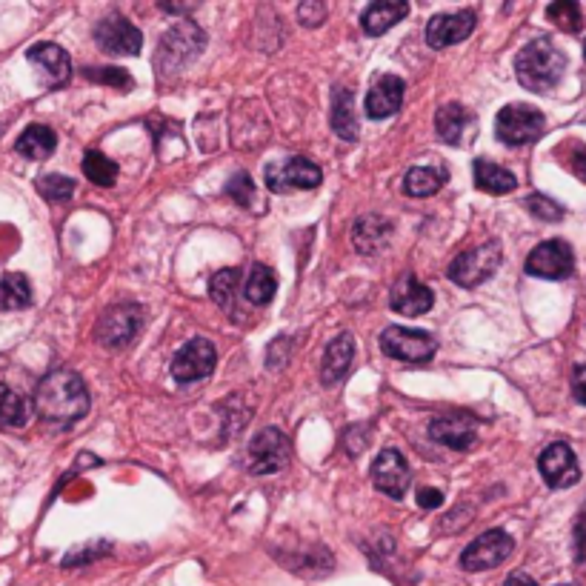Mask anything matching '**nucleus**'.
Masks as SVG:
<instances>
[{
    "label": "nucleus",
    "instance_id": "obj_27",
    "mask_svg": "<svg viewBox=\"0 0 586 586\" xmlns=\"http://www.w3.org/2000/svg\"><path fill=\"white\" fill-rule=\"evenodd\" d=\"M332 129L344 141H358V118L352 106V92L346 86H338L332 95Z\"/></svg>",
    "mask_w": 586,
    "mask_h": 586
},
{
    "label": "nucleus",
    "instance_id": "obj_14",
    "mask_svg": "<svg viewBox=\"0 0 586 586\" xmlns=\"http://www.w3.org/2000/svg\"><path fill=\"white\" fill-rule=\"evenodd\" d=\"M429 435L438 444L449 446V449H458V452H466V449H472V446L478 444V418L469 415V412L438 415L429 424Z\"/></svg>",
    "mask_w": 586,
    "mask_h": 586
},
{
    "label": "nucleus",
    "instance_id": "obj_11",
    "mask_svg": "<svg viewBox=\"0 0 586 586\" xmlns=\"http://www.w3.org/2000/svg\"><path fill=\"white\" fill-rule=\"evenodd\" d=\"M218 364V352L206 338H195L186 346L178 349V355L172 358V378L178 384H195L212 375V369Z\"/></svg>",
    "mask_w": 586,
    "mask_h": 586
},
{
    "label": "nucleus",
    "instance_id": "obj_28",
    "mask_svg": "<svg viewBox=\"0 0 586 586\" xmlns=\"http://www.w3.org/2000/svg\"><path fill=\"white\" fill-rule=\"evenodd\" d=\"M446 169L441 166H415L404 178V192L409 198H429L446 183Z\"/></svg>",
    "mask_w": 586,
    "mask_h": 586
},
{
    "label": "nucleus",
    "instance_id": "obj_23",
    "mask_svg": "<svg viewBox=\"0 0 586 586\" xmlns=\"http://www.w3.org/2000/svg\"><path fill=\"white\" fill-rule=\"evenodd\" d=\"M352 358H355V341H352V335L344 332V335H338L332 344L326 346L324 364H321V381H324V386L338 384L349 372Z\"/></svg>",
    "mask_w": 586,
    "mask_h": 586
},
{
    "label": "nucleus",
    "instance_id": "obj_34",
    "mask_svg": "<svg viewBox=\"0 0 586 586\" xmlns=\"http://www.w3.org/2000/svg\"><path fill=\"white\" fill-rule=\"evenodd\" d=\"M546 18L564 32H581V23H584L581 6L572 3V0H558L552 6H546Z\"/></svg>",
    "mask_w": 586,
    "mask_h": 586
},
{
    "label": "nucleus",
    "instance_id": "obj_19",
    "mask_svg": "<svg viewBox=\"0 0 586 586\" xmlns=\"http://www.w3.org/2000/svg\"><path fill=\"white\" fill-rule=\"evenodd\" d=\"M404 92L406 86L398 75H384V78H378L375 86L369 89V95H366V115H369L372 121L392 118V115L404 106Z\"/></svg>",
    "mask_w": 586,
    "mask_h": 586
},
{
    "label": "nucleus",
    "instance_id": "obj_10",
    "mask_svg": "<svg viewBox=\"0 0 586 586\" xmlns=\"http://www.w3.org/2000/svg\"><path fill=\"white\" fill-rule=\"evenodd\" d=\"M512 549H515V541L506 535L504 529H489L466 546L464 555H461V566L466 572H486V569L504 564L512 555Z\"/></svg>",
    "mask_w": 586,
    "mask_h": 586
},
{
    "label": "nucleus",
    "instance_id": "obj_17",
    "mask_svg": "<svg viewBox=\"0 0 586 586\" xmlns=\"http://www.w3.org/2000/svg\"><path fill=\"white\" fill-rule=\"evenodd\" d=\"M475 12H449V15H435L432 21L426 23V43L432 49H446L452 43L466 41L472 32H475Z\"/></svg>",
    "mask_w": 586,
    "mask_h": 586
},
{
    "label": "nucleus",
    "instance_id": "obj_35",
    "mask_svg": "<svg viewBox=\"0 0 586 586\" xmlns=\"http://www.w3.org/2000/svg\"><path fill=\"white\" fill-rule=\"evenodd\" d=\"M38 192L49 203H63L75 195V181L66 178V175H43L38 181Z\"/></svg>",
    "mask_w": 586,
    "mask_h": 586
},
{
    "label": "nucleus",
    "instance_id": "obj_38",
    "mask_svg": "<svg viewBox=\"0 0 586 586\" xmlns=\"http://www.w3.org/2000/svg\"><path fill=\"white\" fill-rule=\"evenodd\" d=\"M226 195L238 203V206H249V203H252V195H255V186H252L249 172H235L232 181L226 183Z\"/></svg>",
    "mask_w": 586,
    "mask_h": 586
},
{
    "label": "nucleus",
    "instance_id": "obj_44",
    "mask_svg": "<svg viewBox=\"0 0 586 586\" xmlns=\"http://www.w3.org/2000/svg\"><path fill=\"white\" fill-rule=\"evenodd\" d=\"M504 586H538L529 575H524V572H515V575H509L506 578V584Z\"/></svg>",
    "mask_w": 586,
    "mask_h": 586
},
{
    "label": "nucleus",
    "instance_id": "obj_41",
    "mask_svg": "<svg viewBox=\"0 0 586 586\" xmlns=\"http://www.w3.org/2000/svg\"><path fill=\"white\" fill-rule=\"evenodd\" d=\"M572 395H575L578 404L586 406V366H578L572 372Z\"/></svg>",
    "mask_w": 586,
    "mask_h": 586
},
{
    "label": "nucleus",
    "instance_id": "obj_26",
    "mask_svg": "<svg viewBox=\"0 0 586 586\" xmlns=\"http://www.w3.org/2000/svg\"><path fill=\"white\" fill-rule=\"evenodd\" d=\"M475 186L486 195H509L518 186V181L509 169L481 158V161H475Z\"/></svg>",
    "mask_w": 586,
    "mask_h": 586
},
{
    "label": "nucleus",
    "instance_id": "obj_43",
    "mask_svg": "<svg viewBox=\"0 0 586 586\" xmlns=\"http://www.w3.org/2000/svg\"><path fill=\"white\" fill-rule=\"evenodd\" d=\"M418 504L424 506V509H438V506L444 504V495L438 489H421L418 492Z\"/></svg>",
    "mask_w": 586,
    "mask_h": 586
},
{
    "label": "nucleus",
    "instance_id": "obj_42",
    "mask_svg": "<svg viewBox=\"0 0 586 586\" xmlns=\"http://www.w3.org/2000/svg\"><path fill=\"white\" fill-rule=\"evenodd\" d=\"M575 544H578V561H586V504L578 515V526H575Z\"/></svg>",
    "mask_w": 586,
    "mask_h": 586
},
{
    "label": "nucleus",
    "instance_id": "obj_36",
    "mask_svg": "<svg viewBox=\"0 0 586 586\" xmlns=\"http://www.w3.org/2000/svg\"><path fill=\"white\" fill-rule=\"evenodd\" d=\"M83 75L89 81L106 83V86H118V89H132V75L118 66H95V69H83Z\"/></svg>",
    "mask_w": 586,
    "mask_h": 586
},
{
    "label": "nucleus",
    "instance_id": "obj_7",
    "mask_svg": "<svg viewBox=\"0 0 586 586\" xmlns=\"http://www.w3.org/2000/svg\"><path fill=\"white\" fill-rule=\"evenodd\" d=\"M143 326V309L135 304H115L106 309L98 321L95 338L101 341L106 349H121V346L132 344V338H138Z\"/></svg>",
    "mask_w": 586,
    "mask_h": 586
},
{
    "label": "nucleus",
    "instance_id": "obj_15",
    "mask_svg": "<svg viewBox=\"0 0 586 586\" xmlns=\"http://www.w3.org/2000/svg\"><path fill=\"white\" fill-rule=\"evenodd\" d=\"M321 169L306 158H289L283 166H266V186L269 192H289V189H315L321 186Z\"/></svg>",
    "mask_w": 586,
    "mask_h": 586
},
{
    "label": "nucleus",
    "instance_id": "obj_24",
    "mask_svg": "<svg viewBox=\"0 0 586 586\" xmlns=\"http://www.w3.org/2000/svg\"><path fill=\"white\" fill-rule=\"evenodd\" d=\"M55 146H58L55 132H52L49 126H43V123L26 126L23 135L18 138V143H15L18 155H23L26 161H46V158L55 152Z\"/></svg>",
    "mask_w": 586,
    "mask_h": 586
},
{
    "label": "nucleus",
    "instance_id": "obj_25",
    "mask_svg": "<svg viewBox=\"0 0 586 586\" xmlns=\"http://www.w3.org/2000/svg\"><path fill=\"white\" fill-rule=\"evenodd\" d=\"M469 126H472V115L461 103H444L435 115V129L444 143H461Z\"/></svg>",
    "mask_w": 586,
    "mask_h": 586
},
{
    "label": "nucleus",
    "instance_id": "obj_33",
    "mask_svg": "<svg viewBox=\"0 0 586 586\" xmlns=\"http://www.w3.org/2000/svg\"><path fill=\"white\" fill-rule=\"evenodd\" d=\"M238 283H241V269H235V266L215 272L212 281H209V295H212V301L221 306V309H232L235 292H238Z\"/></svg>",
    "mask_w": 586,
    "mask_h": 586
},
{
    "label": "nucleus",
    "instance_id": "obj_40",
    "mask_svg": "<svg viewBox=\"0 0 586 586\" xmlns=\"http://www.w3.org/2000/svg\"><path fill=\"white\" fill-rule=\"evenodd\" d=\"M298 18L304 26H318V23L326 18V9L321 3H301V9H298Z\"/></svg>",
    "mask_w": 586,
    "mask_h": 586
},
{
    "label": "nucleus",
    "instance_id": "obj_8",
    "mask_svg": "<svg viewBox=\"0 0 586 586\" xmlns=\"http://www.w3.org/2000/svg\"><path fill=\"white\" fill-rule=\"evenodd\" d=\"M249 472L252 475H272V472H281L283 466L289 464V455H292V446L289 438L283 435L281 429H261L252 441H249Z\"/></svg>",
    "mask_w": 586,
    "mask_h": 586
},
{
    "label": "nucleus",
    "instance_id": "obj_39",
    "mask_svg": "<svg viewBox=\"0 0 586 586\" xmlns=\"http://www.w3.org/2000/svg\"><path fill=\"white\" fill-rule=\"evenodd\" d=\"M566 155V166H569V172L575 175V178H581L586 183V146L584 143H569L564 146Z\"/></svg>",
    "mask_w": 586,
    "mask_h": 586
},
{
    "label": "nucleus",
    "instance_id": "obj_30",
    "mask_svg": "<svg viewBox=\"0 0 586 586\" xmlns=\"http://www.w3.org/2000/svg\"><path fill=\"white\" fill-rule=\"evenodd\" d=\"M32 304V286L21 272H9L0 278V312H18Z\"/></svg>",
    "mask_w": 586,
    "mask_h": 586
},
{
    "label": "nucleus",
    "instance_id": "obj_1",
    "mask_svg": "<svg viewBox=\"0 0 586 586\" xmlns=\"http://www.w3.org/2000/svg\"><path fill=\"white\" fill-rule=\"evenodd\" d=\"M35 412L43 421L61 426L86 418L89 392L81 375L72 369H52L35 389Z\"/></svg>",
    "mask_w": 586,
    "mask_h": 586
},
{
    "label": "nucleus",
    "instance_id": "obj_31",
    "mask_svg": "<svg viewBox=\"0 0 586 586\" xmlns=\"http://www.w3.org/2000/svg\"><path fill=\"white\" fill-rule=\"evenodd\" d=\"M29 412H32V406L23 395H18L12 386L0 384V426H15V429L26 426Z\"/></svg>",
    "mask_w": 586,
    "mask_h": 586
},
{
    "label": "nucleus",
    "instance_id": "obj_13",
    "mask_svg": "<svg viewBox=\"0 0 586 586\" xmlns=\"http://www.w3.org/2000/svg\"><path fill=\"white\" fill-rule=\"evenodd\" d=\"M538 472H541V478L546 481V486H552V489H569V486H575L581 481V466H578V458H575V452L569 449L566 444H549L541 452V458H538Z\"/></svg>",
    "mask_w": 586,
    "mask_h": 586
},
{
    "label": "nucleus",
    "instance_id": "obj_4",
    "mask_svg": "<svg viewBox=\"0 0 586 586\" xmlns=\"http://www.w3.org/2000/svg\"><path fill=\"white\" fill-rule=\"evenodd\" d=\"M504 261V252H501V243L498 241H486L481 246H475V249H466L461 252L455 261L449 263V281L458 283V286H464V289H472V286H478V283L489 281L495 272H498V266Z\"/></svg>",
    "mask_w": 586,
    "mask_h": 586
},
{
    "label": "nucleus",
    "instance_id": "obj_9",
    "mask_svg": "<svg viewBox=\"0 0 586 586\" xmlns=\"http://www.w3.org/2000/svg\"><path fill=\"white\" fill-rule=\"evenodd\" d=\"M575 269V255L572 246L564 241L538 243L529 258H526V275L544 278V281H564Z\"/></svg>",
    "mask_w": 586,
    "mask_h": 586
},
{
    "label": "nucleus",
    "instance_id": "obj_32",
    "mask_svg": "<svg viewBox=\"0 0 586 586\" xmlns=\"http://www.w3.org/2000/svg\"><path fill=\"white\" fill-rule=\"evenodd\" d=\"M83 175L95 186H115L118 181V163L106 158L103 152H86L83 155Z\"/></svg>",
    "mask_w": 586,
    "mask_h": 586
},
{
    "label": "nucleus",
    "instance_id": "obj_20",
    "mask_svg": "<svg viewBox=\"0 0 586 586\" xmlns=\"http://www.w3.org/2000/svg\"><path fill=\"white\" fill-rule=\"evenodd\" d=\"M26 58L41 69L43 81L49 86H63L72 78V61L58 43H38L26 52Z\"/></svg>",
    "mask_w": 586,
    "mask_h": 586
},
{
    "label": "nucleus",
    "instance_id": "obj_18",
    "mask_svg": "<svg viewBox=\"0 0 586 586\" xmlns=\"http://www.w3.org/2000/svg\"><path fill=\"white\" fill-rule=\"evenodd\" d=\"M435 304V295L432 289L424 286L415 275H404L401 281L392 286L389 292V306L398 312V315H406V318H418V315H426Z\"/></svg>",
    "mask_w": 586,
    "mask_h": 586
},
{
    "label": "nucleus",
    "instance_id": "obj_29",
    "mask_svg": "<svg viewBox=\"0 0 586 586\" xmlns=\"http://www.w3.org/2000/svg\"><path fill=\"white\" fill-rule=\"evenodd\" d=\"M278 292V281H275V272L263 263H255L246 275V286H243V295L246 301L255 306H266Z\"/></svg>",
    "mask_w": 586,
    "mask_h": 586
},
{
    "label": "nucleus",
    "instance_id": "obj_12",
    "mask_svg": "<svg viewBox=\"0 0 586 586\" xmlns=\"http://www.w3.org/2000/svg\"><path fill=\"white\" fill-rule=\"evenodd\" d=\"M95 43L101 46L106 55L132 58V55H141L143 35L135 23H129L121 15H112V18H103L95 26Z\"/></svg>",
    "mask_w": 586,
    "mask_h": 586
},
{
    "label": "nucleus",
    "instance_id": "obj_45",
    "mask_svg": "<svg viewBox=\"0 0 586 586\" xmlns=\"http://www.w3.org/2000/svg\"><path fill=\"white\" fill-rule=\"evenodd\" d=\"M584 58H586V41H584Z\"/></svg>",
    "mask_w": 586,
    "mask_h": 586
},
{
    "label": "nucleus",
    "instance_id": "obj_6",
    "mask_svg": "<svg viewBox=\"0 0 586 586\" xmlns=\"http://www.w3.org/2000/svg\"><path fill=\"white\" fill-rule=\"evenodd\" d=\"M435 338L421 329H404V326H386L381 332V352L386 358L406 361V364H426L435 355Z\"/></svg>",
    "mask_w": 586,
    "mask_h": 586
},
{
    "label": "nucleus",
    "instance_id": "obj_2",
    "mask_svg": "<svg viewBox=\"0 0 586 586\" xmlns=\"http://www.w3.org/2000/svg\"><path fill=\"white\" fill-rule=\"evenodd\" d=\"M566 69V55L549 41V38H541V41H532L529 46H524L515 58V75H518V83L529 89V92H552L561 78H564Z\"/></svg>",
    "mask_w": 586,
    "mask_h": 586
},
{
    "label": "nucleus",
    "instance_id": "obj_37",
    "mask_svg": "<svg viewBox=\"0 0 586 586\" xmlns=\"http://www.w3.org/2000/svg\"><path fill=\"white\" fill-rule=\"evenodd\" d=\"M526 209H529L538 221L546 223H555L564 218V209L552 201V198H546V195H529V198H526Z\"/></svg>",
    "mask_w": 586,
    "mask_h": 586
},
{
    "label": "nucleus",
    "instance_id": "obj_5",
    "mask_svg": "<svg viewBox=\"0 0 586 586\" xmlns=\"http://www.w3.org/2000/svg\"><path fill=\"white\" fill-rule=\"evenodd\" d=\"M495 132L506 146H526L544 135L546 118L541 115V109H535L529 103H509L498 112Z\"/></svg>",
    "mask_w": 586,
    "mask_h": 586
},
{
    "label": "nucleus",
    "instance_id": "obj_22",
    "mask_svg": "<svg viewBox=\"0 0 586 586\" xmlns=\"http://www.w3.org/2000/svg\"><path fill=\"white\" fill-rule=\"evenodd\" d=\"M409 15V3L404 0H378V3H369L366 12L361 15V26H364L366 35L378 38L389 32L395 23H401Z\"/></svg>",
    "mask_w": 586,
    "mask_h": 586
},
{
    "label": "nucleus",
    "instance_id": "obj_21",
    "mask_svg": "<svg viewBox=\"0 0 586 586\" xmlns=\"http://www.w3.org/2000/svg\"><path fill=\"white\" fill-rule=\"evenodd\" d=\"M392 238V223L378 215H364L352 226V243L361 255H378Z\"/></svg>",
    "mask_w": 586,
    "mask_h": 586
},
{
    "label": "nucleus",
    "instance_id": "obj_16",
    "mask_svg": "<svg viewBox=\"0 0 586 586\" xmlns=\"http://www.w3.org/2000/svg\"><path fill=\"white\" fill-rule=\"evenodd\" d=\"M372 481L378 492L401 501L409 489V466H406L404 455L398 449H384L372 464Z\"/></svg>",
    "mask_w": 586,
    "mask_h": 586
},
{
    "label": "nucleus",
    "instance_id": "obj_3",
    "mask_svg": "<svg viewBox=\"0 0 586 586\" xmlns=\"http://www.w3.org/2000/svg\"><path fill=\"white\" fill-rule=\"evenodd\" d=\"M203 43H206V38H203V32L195 23H178V26H172V29L166 32L161 49H158V55H155V66L161 69L166 78H169V75H178L186 63L198 58Z\"/></svg>",
    "mask_w": 586,
    "mask_h": 586
}]
</instances>
